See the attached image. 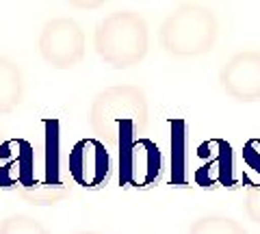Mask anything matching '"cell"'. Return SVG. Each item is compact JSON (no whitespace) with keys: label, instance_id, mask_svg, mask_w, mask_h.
<instances>
[{"label":"cell","instance_id":"1","mask_svg":"<svg viewBox=\"0 0 260 234\" xmlns=\"http://www.w3.org/2000/svg\"><path fill=\"white\" fill-rule=\"evenodd\" d=\"M150 107L137 85H115L100 91L89 109V126L104 145H124L141 139L148 128Z\"/></svg>","mask_w":260,"mask_h":234},{"label":"cell","instance_id":"2","mask_svg":"<svg viewBox=\"0 0 260 234\" xmlns=\"http://www.w3.org/2000/svg\"><path fill=\"white\" fill-rule=\"evenodd\" d=\"M95 54L115 70L135 68L150 50L148 24L137 11L119 9L98 22L93 33Z\"/></svg>","mask_w":260,"mask_h":234},{"label":"cell","instance_id":"3","mask_svg":"<svg viewBox=\"0 0 260 234\" xmlns=\"http://www.w3.org/2000/svg\"><path fill=\"white\" fill-rule=\"evenodd\" d=\"M219 37V22L213 9L200 3H184L174 9L160 24L158 42L160 48L172 56L208 54Z\"/></svg>","mask_w":260,"mask_h":234},{"label":"cell","instance_id":"4","mask_svg":"<svg viewBox=\"0 0 260 234\" xmlns=\"http://www.w3.org/2000/svg\"><path fill=\"white\" fill-rule=\"evenodd\" d=\"M42 59L54 70L76 68L87 54V35L83 26L72 18H52L44 24L37 39Z\"/></svg>","mask_w":260,"mask_h":234},{"label":"cell","instance_id":"5","mask_svg":"<svg viewBox=\"0 0 260 234\" xmlns=\"http://www.w3.org/2000/svg\"><path fill=\"white\" fill-rule=\"evenodd\" d=\"M162 169L160 150L152 139H137L119 148V184L130 189H145L156 182Z\"/></svg>","mask_w":260,"mask_h":234},{"label":"cell","instance_id":"6","mask_svg":"<svg viewBox=\"0 0 260 234\" xmlns=\"http://www.w3.org/2000/svg\"><path fill=\"white\" fill-rule=\"evenodd\" d=\"M219 87L237 102L260 100V50H241L219 70Z\"/></svg>","mask_w":260,"mask_h":234},{"label":"cell","instance_id":"7","mask_svg":"<svg viewBox=\"0 0 260 234\" xmlns=\"http://www.w3.org/2000/svg\"><path fill=\"white\" fill-rule=\"evenodd\" d=\"M111 158L107 152V145L98 141L95 137H85V139L76 141L70 150L68 156V172L72 180L80 187L93 189L109 178Z\"/></svg>","mask_w":260,"mask_h":234},{"label":"cell","instance_id":"8","mask_svg":"<svg viewBox=\"0 0 260 234\" xmlns=\"http://www.w3.org/2000/svg\"><path fill=\"white\" fill-rule=\"evenodd\" d=\"M61 139H59V122H46V167H44V184L26 199L32 204H54L56 199L68 195V187L61 180Z\"/></svg>","mask_w":260,"mask_h":234},{"label":"cell","instance_id":"9","mask_svg":"<svg viewBox=\"0 0 260 234\" xmlns=\"http://www.w3.org/2000/svg\"><path fill=\"white\" fill-rule=\"evenodd\" d=\"M24 100V76L18 63L0 54V115L15 111Z\"/></svg>","mask_w":260,"mask_h":234},{"label":"cell","instance_id":"10","mask_svg":"<svg viewBox=\"0 0 260 234\" xmlns=\"http://www.w3.org/2000/svg\"><path fill=\"white\" fill-rule=\"evenodd\" d=\"M186 130L184 122L172 124V180L178 184L186 182V167H189V156H186Z\"/></svg>","mask_w":260,"mask_h":234},{"label":"cell","instance_id":"11","mask_svg":"<svg viewBox=\"0 0 260 234\" xmlns=\"http://www.w3.org/2000/svg\"><path fill=\"white\" fill-rule=\"evenodd\" d=\"M189 234H247V230L232 217L206 215L191 223Z\"/></svg>","mask_w":260,"mask_h":234},{"label":"cell","instance_id":"12","mask_svg":"<svg viewBox=\"0 0 260 234\" xmlns=\"http://www.w3.org/2000/svg\"><path fill=\"white\" fill-rule=\"evenodd\" d=\"M0 234H50V230L35 217L18 213L0 221Z\"/></svg>","mask_w":260,"mask_h":234},{"label":"cell","instance_id":"13","mask_svg":"<svg viewBox=\"0 0 260 234\" xmlns=\"http://www.w3.org/2000/svg\"><path fill=\"white\" fill-rule=\"evenodd\" d=\"M245 213L256 225H260V184L247 189V193H245Z\"/></svg>","mask_w":260,"mask_h":234},{"label":"cell","instance_id":"14","mask_svg":"<svg viewBox=\"0 0 260 234\" xmlns=\"http://www.w3.org/2000/svg\"><path fill=\"white\" fill-rule=\"evenodd\" d=\"M78 234H100V232H93V230H85V232H78Z\"/></svg>","mask_w":260,"mask_h":234}]
</instances>
